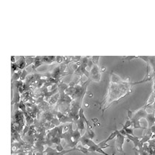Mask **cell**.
Returning a JSON list of instances; mask_svg holds the SVG:
<instances>
[{"label":"cell","instance_id":"30bf717a","mask_svg":"<svg viewBox=\"0 0 155 155\" xmlns=\"http://www.w3.org/2000/svg\"><path fill=\"white\" fill-rule=\"evenodd\" d=\"M55 114H56L57 118H58V120L60 121V123H63V124H66V123H71V124H73V123H74V120H73L71 117H69V116H67V115L61 113V112H58V111H56Z\"/></svg>","mask_w":155,"mask_h":155},{"label":"cell","instance_id":"3957f363","mask_svg":"<svg viewBox=\"0 0 155 155\" xmlns=\"http://www.w3.org/2000/svg\"><path fill=\"white\" fill-rule=\"evenodd\" d=\"M73 124H70L69 125H67V128H64V126L63 133L61 135V139H64L65 140V144L67 147L71 148H75L79 142L82 134L79 132L78 129H75V130L72 129Z\"/></svg>","mask_w":155,"mask_h":155},{"label":"cell","instance_id":"5bb4252c","mask_svg":"<svg viewBox=\"0 0 155 155\" xmlns=\"http://www.w3.org/2000/svg\"><path fill=\"white\" fill-rule=\"evenodd\" d=\"M75 124V125H76V128L79 130V132L81 133V134H82V133L83 131L85 130V122L83 121L82 119H80V118H79L78 120H76V121L74 122Z\"/></svg>","mask_w":155,"mask_h":155},{"label":"cell","instance_id":"44dd1931","mask_svg":"<svg viewBox=\"0 0 155 155\" xmlns=\"http://www.w3.org/2000/svg\"><path fill=\"white\" fill-rule=\"evenodd\" d=\"M124 131L126 132V134H129V135H131V136H134V134H133V129L132 128V127L127 128V129L124 130Z\"/></svg>","mask_w":155,"mask_h":155},{"label":"cell","instance_id":"5b68a950","mask_svg":"<svg viewBox=\"0 0 155 155\" xmlns=\"http://www.w3.org/2000/svg\"><path fill=\"white\" fill-rule=\"evenodd\" d=\"M64 126V125L58 126L54 127V129L48 131V133L46 134V137H45V145L52 148L54 144H56V145L61 144Z\"/></svg>","mask_w":155,"mask_h":155},{"label":"cell","instance_id":"277c9868","mask_svg":"<svg viewBox=\"0 0 155 155\" xmlns=\"http://www.w3.org/2000/svg\"><path fill=\"white\" fill-rule=\"evenodd\" d=\"M147 109H148V103H146L141 108H140L137 110L133 111L128 109L127 110V115H128V119L131 121L132 123V126L131 127L133 128V130L135 129H142V130H146L147 127H144L140 125V120L143 118L146 119L147 116L148 115V112H147Z\"/></svg>","mask_w":155,"mask_h":155},{"label":"cell","instance_id":"8fae6325","mask_svg":"<svg viewBox=\"0 0 155 155\" xmlns=\"http://www.w3.org/2000/svg\"><path fill=\"white\" fill-rule=\"evenodd\" d=\"M56 62V56H41L42 64H52Z\"/></svg>","mask_w":155,"mask_h":155},{"label":"cell","instance_id":"2e32d148","mask_svg":"<svg viewBox=\"0 0 155 155\" xmlns=\"http://www.w3.org/2000/svg\"><path fill=\"white\" fill-rule=\"evenodd\" d=\"M25 60H26V67H28L29 65H32L34 64V60H35V57H25Z\"/></svg>","mask_w":155,"mask_h":155},{"label":"cell","instance_id":"52a82bcc","mask_svg":"<svg viewBox=\"0 0 155 155\" xmlns=\"http://www.w3.org/2000/svg\"><path fill=\"white\" fill-rule=\"evenodd\" d=\"M90 57H82L80 61L78 63V67H77L76 70L74 71V74L75 76H78L79 78H82L83 76H85L87 79L89 78V71L86 70L87 67H88V59Z\"/></svg>","mask_w":155,"mask_h":155},{"label":"cell","instance_id":"d6986e66","mask_svg":"<svg viewBox=\"0 0 155 155\" xmlns=\"http://www.w3.org/2000/svg\"><path fill=\"white\" fill-rule=\"evenodd\" d=\"M28 75H29V72L28 71H26V69L22 70V74H21V76H20V79H19V81L24 82L25 80H26V77L28 76Z\"/></svg>","mask_w":155,"mask_h":155},{"label":"cell","instance_id":"ffe728a7","mask_svg":"<svg viewBox=\"0 0 155 155\" xmlns=\"http://www.w3.org/2000/svg\"><path fill=\"white\" fill-rule=\"evenodd\" d=\"M122 126H123V128L122 129H127V128H130V127H131V126H132V123H131L130 120H129V119H127V121L125 122V124H122Z\"/></svg>","mask_w":155,"mask_h":155},{"label":"cell","instance_id":"6da1fadb","mask_svg":"<svg viewBox=\"0 0 155 155\" xmlns=\"http://www.w3.org/2000/svg\"><path fill=\"white\" fill-rule=\"evenodd\" d=\"M144 82H146L144 79L135 82H132L130 80L123 81L119 75L112 71L110 73V82L109 83L106 93L103 101L100 103V109H102L103 115L105 111L107 110L113 103H118L124 98L129 95L132 92L133 86Z\"/></svg>","mask_w":155,"mask_h":155},{"label":"cell","instance_id":"7c38bea8","mask_svg":"<svg viewBox=\"0 0 155 155\" xmlns=\"http://www.w3.org/2000/svg\"><path fill=\"white\" fill-rule=\"evenodd\" d=\"M79 116L80 119H82V120H83V121L85 122L86 124V127H88V128H90V129H92V125H91V124H90V122L88 121V120H87V118L85 117V112H84V109L82 107V108L80 109V110H79Z\"/></svg>","mask_w":155,"mask_h":155},{"label":"cell","instance_id":"ba28073f","mask_svg":"<svg viewBox=\"0 0 155 155\" xmlns=\"http://www.w3.org/2000/svg\"><path fill=\"white\" fill-rule=\"evenodd\" d=\"M101 72L102 71L99 65L92 64V67L90 68L88 79L95 82H99L101 81Z\"/></svg>","mask_w":155,"mask_h":155},{"label":"cell","instance_id":"4fadbf2b","mask_svg":"<svg viewBox=\"0 0 155 155\" xmlns=\"http://www.w3.org/2000/svg\"><path fill=\"white\" fill-rule=\"evenodd\" d=\"M40 65H42L41 56L35 57V60H34V64H32V73H35L36 70L37 69V67H39Z\"/></svg>","mask_w":155,"mask_h":155},{"label":"cell","instance_id":"9c48e42d","mask_svg":"<svg viewBox=\"0 0 155 155\" xmlns=\"http://www.w3.org/2000/svg\"><path fill=\"white\" fill-rule=\"evenodd\" d=\"M116 141H115V145H116V151L118 152H120V153H124V151L123 149V147H124V142H125V140H126V136H124V135H122L121 133H118V135L116 136Z\"/></svg>","mask_w":155,"mask_h":155},{"label":"cell","instance_id":"7402d4cb","mask_svg":"<svg viewBox=\"0 0 155 155\" xmlns=\"http://www.w3.org/2000/svg\"><path fill=\"white\" fill-rule=\"evenodd\" d=\"M63 61H64L63 56H56V62L58 64H61Z\"/></svg>","mask_w":155,"mask_h":155},{"label":"cell","instance_id":"8992f818","mask_svg":"<svg viewBox=\"0 0 155 155\" xmlns=\"http://www.w3.org/2000/svg\"><path fill=\"white\" fill-rule=\"evenodd\" d=\"M79 142H81V144H82V146H88V151L89 153H92V152H97V153L101 154L103 155H111L106 153L103 149H101V148H99V145H98L97 144H95L93 140H91V139L88 138L85 134L83 135V136H81L80 140H79Z\"/></svg>","mask_w":155,"mask_h":155},{"label":"cell","instance_id":"9a60e30c","mask_svg":"<svg viewBox=\"0 0 155 155\" xmlns=\"http://www.w3.org/2000/svg\"><path fill=\"white\" fill-rule=\"evenodd\" d=\"M20 59L17 61L16 63L17 66L19 67V70H23L26 69V60H25V57H20Z\"/></svg>","mask_w":155,"mask_h":155},{"label":"cell","instance_id":"7a4b0ae2","mask_svg":"<svg viewBox=\"0 0 155 155\" xmlns=\"http://www.w3.org/2000/svg\"><path fill=\"white\" fill-rule=\"evenodd\" d=\"M68 87V84H65L61 82L58 85V93H59V98H58V103L54 109L58 112H61L63 114L67 115L72 103V99L65 93V89Z\"/></svg>","mask_w":155,"mask_h":155},{"label":"cell","instance_id":"e0dca14e","mask_svg":"<svg viewBox=\"0 0 155 155\" xmlns=\"http://www.w3.org/2000/svg\"><path fill=\"white\" fill-rule=\"evenodd\" d=\"M76 147L77 148H78V150H79V151L82 152V153L85 154H89V152H88V148H85L84 146H82V144H79V145L78 144Z\"/></svg>","mask_w":155,"mask_h":155},{"label":"cell","instance_id":"ac0fdd59","mask_svg":"<svg viewBox=\"0 0 155 155\" xmlns=\"http://www.w3.org/2000/svg\"><path fill=\"white\" fill-rule=\"evenodd\" d=\"M101 57L100 56H92L90 57V59L92 61V64H95V65L99 66V59Z\"/></svg>","mask_w":155,"mask_h":155},{"label":"cell","instance_id":"603a6c76","mask_svg":"<svg viewBox=\"0 0 155 155\" xmlns=\"http://www.w3.org/2000/svg\"><path fill=\"white\" fill-rule=\"evenodd\" d=\"M54 149L56 150L57 151H58V152H61L64 150V147L61 145V144H58V145H56V148H54Z\"/></svg>","mask_w":155,"mask_h":155},{"label":"cell","instance_id":"cb8c5ba5","mask_svg":"<svg viewBox=\"0 0 155 155\" xmlns=\"http://www.w3.org/2000/svg\"><path fill=\"white\" fill-rule=\"evenodd\" d=\"M33 151H24V152H22V153H19V154H17L16 155H33Z\"/></svg>","mask_w":155,"mask_h":155},{"label":"cell","instance_id":"d4e9b609","mask_svg":"<svg viewBox=\"0 0 155 155\" xmlns=\"http://www.w3.org/2000/svg\"><path fill=\"white\" fill-rule=\"evenodd\" d=\"M150 130H151V131L153 134H155V125H154L153 127H151V128H150Z\"/></svg>","mask_w":155,"mask_h":155},{"label":"cell","instance_id":"484cf974","mask_svg":"<svg viewBox=\"0 0 155 155\" xmlns=\"http://www.w3.org/2000/svg\"><path fill=\"white\" fill-rule=\"evenodd\" d=\"M111 155H116V154H115V153H114V152H113V153H112Z\"/></svg>","mask_w":155,"mask_h":155}]
</instances>
